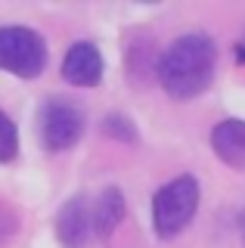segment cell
Listing matches in <instances>:
<instances>
[{
	"label": "cell",
	"instance_id": "obj_1",
	"mask_svg": "<svg viewBox=\"0 0 245 248\" xmlns=\"http://www.w3.org/2000/svg\"><path fill=\"white\" fill-rule=\"evenodd\" d=\"M214 62H217V50L208 34H183L162 53L158 81L168 96L186 103L208 90L214 78Z\"/></svg>",
	"mask_w": 245,
	"mask_h": 248
},
{
	"label": "cell",
	"instance_id": "obj_2",
	"mask_svg": "<svg viewBox=\"0 0 245 248\" xmlns=\"http://www.w3.org/2000/svg\"><path fill=\"white\" fill-rule=\"evenodd\" d=\"M199 208V183L196 177L180 174L171 183H165L152 199V223L162 239H171L186 230V223L196 217Z\"/></svg>",
	"mask_w": 245,
	"mask_h": 248
},
{
	"label": "cell",
	"instance_id": "obj_3",
	"mask_svg": "<svg viewBox=\"0 0 245 248\" xmlns=\"http://www.w3.org/2000/svg\"><path fill=\"white\" fill-rule=\"evenodd\" d=\"M44 65H47V44L37 31L22 25L0 28V68L19 78H37Z\"/></svg>",
	"mask_w": 245,
	"mask_h": 248
},
{
	"label": "cell",
	"instance_id": "obj_4",
	"mask_svg": "<svg viewBox=\"0 0 245 248\" xmlns=\"http://www.w3.org/2000/svg\"><path fill=\"white\" fill-rule=\"evenodd\" d=\"M84 134V112L65 96H50L41 108V137L50 152H65Z\"/></svg>",
	"mask_w": 245,
	"mask_h": 248
},
{
	"label": "cell",
	"instance_id": "obj_5",
	"mask_svg": "<svg viewBox=\"0 0 245 248\" xmlns=\"http://www.w3.org/2000/svg\"><path fill=\"white\" fill-rule=\"evenodd\" d=\"M62 78L75 87H96L103 81V56L93 44H72L62 59Z\"/></svg>",
	"mask_w": 245,
	"mask_h": 248
},
{
	"label": "cell",
	"instance_id": "obj_6",
	"mask_svg": "<svg viewBox=\"0 0 245 248\" xmlns=\"http://www.w3.org/2000/svg\"><path fill=\"white\" fill-rule=\"evenodd\" d=\"M90 227H93V214L84 196H75L62 205L56 217V236L65 248H84L90 239Z\"/></svg>",
	"mask_w": 245,
	"mask_h": 248
},
{
	"label": "cell",
	"instance_id": "obj_7",
	"mask_svg": "<svg viewBox=\"0 0 245 248\" xmlns=\"http://www.w3.org/2000/svg\"><path fill=\"white\" fill-rule=\"evenodd\" d=\"M211 149L224 165L245 168V121L227 118L211 130Z\"/></svg>",
	"mask_w": 245,
	"mask_h": 248
},
{
	"label": "cell",
	"instance_id": "obj_8",
	"mask_svg": "<svg viewBox=\"0 0 245 248\" xmlns=\"http://www.w3.org/2000/svg\"><path fill=\"white\" fill-rule=\"evenodd\" d=\"M124 220V196H121L118 186H109L103 189V196L96 202V211H93V230L99 232L103 239H109L118 223Z\"/></svg>",
	"mask_w": 245,
	"mask_h": 248
},
{
	"label": "cell",
	"instance_id": "obj_9",
	"mask_svg": "<svg viewBox=\"0 0 245 248\" xmlns=\"http://www.w3.org/2000/svg\"><path fill=\"white\" fill-rule=\"evenodd\" d=\"M16 152H19L16 124H13L10 115H3V108H0V161H10Z\"/></svg>",
	"mask_w": 245,
	"mask_h": 248
},
{
	"label": "cell",
	"instance_id": "obj_10",
	"mask_svg": "<svg viewBox=\"0 0 245 248\" xmlns=\"http://www.w3.org/2000/svg\"><path fill=\"white\" fill-rule=\"evenodd\" d=\"M106 130H109L112 137H118L121 143H134L137 134H134V124L127 121V118H118V115H112L109 121H106Z\"/></svg>",
	"mask_w": 245,
	"mask_h": 248
},
{
	"label": "cell",
	"instance_id": "obj_11",
	"mask_svg": "<svg viewBox=\"0 0 245 248\" xmlns=\"http://www.w3.org/2000/svg\"><path fill=\"white\" fill-rule=\"evenodd\" d=\"M16 227H19V217H16V211H13L10 205H0V245L6 242V239L16 232Z\"/></svg>",
	"mask_w": 245,
	"mask_h": 248
},
{
	"label": "cell",
	"instance_id": "obj_12",
	"mask_svg": "<svg viewBox=\"0 0 245 248\" xmlns=\"http://www.w3.org/2000/svg\"><path fill=\"white\" fill-rule=\"evenodd\" d=\"M239 230H242V245H245V211L239 214Z\"/></svg>",
	"mask_w": 245,
	"mask_h": 248
}]
</instances>
